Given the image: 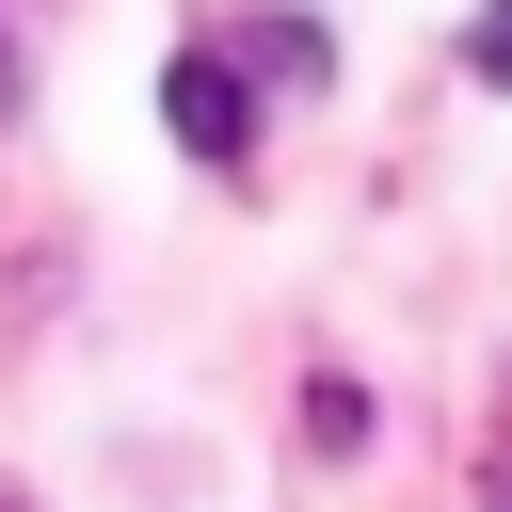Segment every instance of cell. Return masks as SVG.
<instances>
[{"label":"cell","mask_w":512,"mask_h":512,"mask_svg":"<svg viewBox=\"0 0 512 512\" xmlns=\"http://www.w3.org/2000/svg\"><path fill=\"white\" fill-rule=\"evenodd\" d=\"M496 512H512V480H496Z\"/></svg>","instance_id":"5"},{"label":"cell","mask_w":512,"mask_h":512,"mask_svg":"<svg viewBox=\"0 0 512 512\" xmlns=\"http://www.w3.org/2000/svg\"><path fill=\"white\" fill-rule=\"evenodd\" d=\"M240 64H256V80H320V64H336V48H320V32H304V16H256V32H240Z\"/></svg>","instance_id":"2"},{"label":"cell","mask_w":512,"mask_h":512,"mask_svg":"<svg viewBox=\"0 0 512 512\" xmlns=\"http://www.w3.org/2000/svg\"><path fill=\"white\" fill-rule=\"evenodd\" d=\"M160 128H176L192 160H256V96H240V64H224V48H176V64H160Z\"/></svg>","instance_id":"1"},{"label":"cell","mask_w":512,"mask_h":512,"mask_svg":"<svg viewBox=\"0 0 512 512\" xmlns=\"http://www.w3.org/2000/svg\"><path fill=\"white\" fill-rule=\"evenodd\" d=\"M0 128H16V32H0Z\"/></svg>","instance_id":"4"},{"label":"cell","mask_w":512,"mask_h":512,"mask_svg":"<svg viewBox=\"0 0 512 512\" xmlns=\"http://www.w3.org/2000/svg\"><path fill=\"white\" fill-rule=\"evenodd\" d=\"M464 64H480V80L512 96V0H480V32H464Z\"/></svg>","instance_id":"3"}]
</instances>
